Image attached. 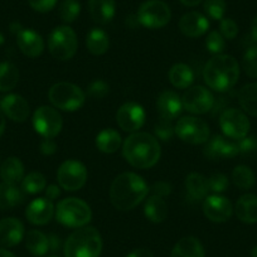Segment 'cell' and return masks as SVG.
<instances>
[{
    "label": "cell",
    "mask_w": 257,
    "mask_h": 257,
    "mask_svg": "<svg viewBox=\"0 0 257 257\" xmlns=\"http://www.w3.org/2000/svg\"><path fill=\"white\" fill-rule=\"evenodd\" d=\"M149 190L147 182L137 173H122L110 187L111 203L118 211H132L147 198Z\"/></svg>",
    "instance_id": "6da1fadb"
},
{
    "label": "cell",
    "mask_w": 257,
    "mask_h": 257,
    "mask_svg": "<svg viewBox=\"0 0 257 257\" xmlns=\"http://www.w3.org/2000/svg\"><path fill=\"white\" fill-rule=\"evenodd\" d=\"M122 154L126 162L138 169H149L160 159L162 149L158 139L148 133H133L123 142Z\"/></svg>",
    "instance_id": "7a4b0ae2"
},
{
    "label": "cell",
    "mask_w": 257,
    "mask_h": 257,
    "mask_svg": "<svg viewBox=\"0 0 257 257\" xmlns=\"http://www.w3.org/2000/svg\"><path fill=\"white\" fill-rule=\"evenodd\" d=\"M203 78L216 92H227L236 86L239 78V64L229 54H216L206 63Z\"/></svg>",
    "instance_id": "3957f363"
},
{
    "label": "cell",
    "mask_w": 257,
    "mask_h": 257,
    "mask_svg": "<svg viewBox=\"0 0 257 257\" xmlns=\"http://www.w3.org/2000/svg\"><path fill=\"white\" fill-rule=\"evenodd\" d=\"M64 257H98L102 251V238L95 227L77 228L63 246Z\"/></svg>",
    "instance_id": "277c9868"
},
{
    "label": "cell",
    "mask_w": 257,
    "mask_h": 257,
    "mask_svg": "<svg viewBox=\"0 0 257 257\" xmlns=\"http://www.w3.org/2000/svg\"><path fill=\"white\" fill-rule=\"evenodd\" d=\"M56 219L64 227L70 228H81L90 223L92 218V212L90 206L80 198L62 199L56 207Z\"/></svg>",
    "instance_id": "5b68a950"
},
{
    "label": "cell",
    "mask_w": 257,
    "mask_h": 257,
    "mask_svg": "<svg viewBox=\"0 0 257 257\" xmlns=\"http://www.w3.org/2000/svg\"><path fill=\"white\" fill-rule=\"evenodd\" d=\"M49 101L56 108L73 112L85 105L86 93L75 83L58 82L54 83L48 92Z\"/></svg>",
    "instance_id": "8992f818"
},
{
    "label": "cell",
    "mask_w": 257,
    "mask_h": 257,
    "mask_svg": "<svg viewBox=\"0 0 257 257\" xmlns=\"http://www.w3.org/2000/svg\"><path fill=\"white\" fill-rule=\"evenodd\" d=\"M78 41L75 31L68 26H59L51 32L48 38L49 53L58 61H68L77 52Z\"/></svg>",
    "instance_id": "52a82bcc"
},
{
    "label": "cell",
    "mask_w": 257,
    "mask_h": 257,
    "mask_svg": "<svg viewBox=\"0 0 257 257\" xmlns=\"http://www.w3.org/2000/svg\"><path fill=\"white\" fill-rule=\"evenodd\" d=\"M172 18V12L162 0H148L138 11V23L148 29H159L167 26Z\"/></svg>",
    "instance_id": "ba28073f"
},
{
    "label": "cell",
    "mask_w": 257,
    "mask_h": 257,
    "mask_svg": "<svg viewBox=\"0 0 257 257\" xmlns=\"http://www.w3.org/2000/svg\"><path fill=\"white\" fill-rule=\"evenodd\" d=\"M175 135L182 142L192 145L204 144L209 139V127L206 121L196 116H184L174 125Z\"/></svg>",
    "instance_id": "9c48e42d"
},
{
    "label": "cell",
    "mask_w": 257,
    "mask_h": 257,
    "mask_svg": "<svg viewBox=\"0 0 257 257\" xmlns=\"http://www.w3.org/2000/svg\"><path fill=\"white\" fill-rule=\"evenodd\" d=\"M219 126L227 138L236 142L247 137L251 128V123L246 113L233 107L222 111L219 116Z\"/></svg>",
    "instance_id": "30bf717a"
},
{
    "label": "cell",
    "mask_w": 257,
    "mask_h": 257,
    "mask_svg": "<svg viewBox=\"0 0 257 257\" xmlns=\"http://www.w3.org/2000/svg\"><path fill=\"white\" fill-rule=\"evenodd\" d=\"M63 121L62 116L54 107L43 105L33 113V127L41 137L53 139L61 133Z\"/></svg>",
    "instance_id": "8fae6325"
},
{
    "label": "cell",
    "mask_w": 257,
    "mask_h": 257,
    "mask_svg": "<svg viewBox=\"0 0 257 257\" xmlns=\"http://www.w3.org/2000/svg\"><path fill=\"white\" fill-rule=\"evenodd\" d=\"M57 180L59 187L68 192L80 190L87 180V169L78 160H66L62 163L57 172Z\"/></svg>",
    "instance_id": "7c38bea8"
},
{
    "label": "cell",
    "mask_w": 257,
    "mask_h": 257,
    "mask_svg": "<svg viewBox=\"0 0 257 257\" xmlns=\"http://www.w3.org/2000/svg\"><path fill=\"white\" fill-rule=\"evenodd\" d=\"M183 108L196 115L209 112L214 106V97L209 90L203 86H193L182 96Z\"/></svg>",
    "instance_id": "4fadbf2b"
},
{
    "label": "cell",
    "mask_w": 257,
    "mask_h": 257,
    "mask_svg": "<svg viewBox=\"0 0 257 257\" xmlns=\"http://www.w3.org/2000/svg\"><path fill=\"white\" fill-rule=\"evenodd\" d=\"M144 107L137 102H126L116 112V122L126 133H137L145 123Z\"/></svg>",
    "instance_id": "5bb4252c"
},
{
    "label": "cell",
    "mask_w": 257,
    "mask_h": 257,
    "mask_svg": "<svg viewBox=\"0 0 257 257\" xmlns=\"http://www.w3.org/2000/svg\"><path fill=\"white\" fill-rule=\"evenodd\" d=\"M203 152L204 155L212 160L231 159L239 154L238 144L236 140L222 135H214L212 139H208Z\"/></svg>",
    "instance_id": "9a60e30c"
},
{
    "label": "cell",
    "mask_w": 257,
    "mask_h": 257,
    "mask_svg": "<svg viewBox=\"0 0 257 257\" xmlns=\"http://www.w3.org/2000/svg\"><path fill=\"white\" fill-rule=\"evenodd\" d=\"M204 216L212 222L222 223L228 221L233 213V207L231 201L221 194H213V196L206 197L203 203Z\"/></svg>",
    "instance_id": "2e32d148"
},
{
    "label": "cell",
    "mask_w": 257,
    "mask_h": 257,
    "mask_svg": "<svg viewBox=\"0 0 257 257\" xmlns=\"http://www.w3.org/2000/svg\"><path fill=\"white\" fill-rule=\"evenodd\" d=\"M0 108L7 117L16 122H24L31 113L27 100L18 93H9L3 97L0 101Z\"/></svg>",
    "instance_id": "e0dca14e"
},
{
    "label": "cell",
    "mask_w": 257,
    "mask_h": 257,
    "mask_svg": "<svg viewBox=\"0 0 257 257\" xmlns=\"http://www.w3.org/2000/svg\"><path fill=\"white\" fill-rule=\"evenodd\" d=\"M56 213L53 202L48 198H37L29 203L27 207L26 217L32 224L36 226H43L47 224Z\"/></svg>",
    "instance_id": "ac0fdd59"
},
{
    "label": "cell",
    "mask_w": 257,
    "mask_h": 257,
    "mask_svg": "<svg viewBox=\"0 0 257 257\" xmlns=\"http://www.w3.org/2000/svg\"><path fill=\"white\" fill-rule=\"evenodd\" d=\"M178 27L185 37L198 38L208 32L209 22L203 14L198 13V12H189L180 18Z\"/></svg>",
    "instance_id": "d6986e66"
},
{
    "label": "cell",
    "mask_w": 257,
    "mask_h": 257,
    "mask_svg": "<svg viewBox=\"0 0 257 257\" xmlns=\"http://www.w3.org/2000/svg\"><path fill=\"white\" fill-rule=\"evenodd\" d=\"M24 237V224L21 219L8 217L0 219V246L2 247H14Z\"/></svg>",
    "instance_id": "ffe728a7"
},
{
    "label": "cell",
    "mask_w": 257,
    "mask_h": 257,
    "mask_svg": "<svg viewBox=\"0 0 257 257\" xmlns=\"http://www.w3.org/2000/svg\"><path fill=\"white\" fill-rule=\"evenodd\" d=\"M17 43L22 53L31 58L41 56L44 49L43 38L33 29H21L17 33Z\"/></svg>",
    "instance_id": "44dd1931"
},
{
    "label": "cell",
    "mask_w": 257,
    "mask_h": 257,
    "mask_svg": "<svg viewBox=\"0 0 257 257\" xmlns=\"http://www.w3.org/2000/svg\"><path fill=\"white\" fill-rule=\"evenodd\" d=\"M157 110L160 118L169 121L175 120L183 111L182 97L173 91H164L157 100Z\"/></svg>",
    "instance_id": "7402d4cb"
},
{
    "label": "cell",
    "mask_w": 257,
    "mask_h": 257,
    "mask_svg": "<svg viewBox=\"0 0 257 257\" xmlns=\"http://www.w3.org/2000/svg\"><path fill=\"white\" fill-rule=\"evenodd\" d=\"M234 213L237 218L247 224L256 223L257 222V196L254 194H244L239 197L234 206Z\"/></svg>",
    "instance_id": "603a6c76"
},
{
    "label": "cell",
    "mask_w": 257,
    "mask_h": 257,
    "mask_svg": "<svg viewBox=\"0 0 257 257\" xmlns=\"http://www.w3.org/2000/svg\"><path fill=\"white\" fill-rule=\"evenodd\" d=\"M88 9L93 21L98 24H107L116 13L115 0H88Z\"/></svg>",
    "instance_id": "cb8c5ba5"
},
{
    "label": "cell",
    "mask_w": 257,
    "mask_h": 257,
    "mask_svg": "<svg viewBox=\"0 0 257 257\" xmlns=\"http://www.w3.org/2000/svg\"><path fill=\"white\" fill-rule=\"evenodd\" d=\"M170 257H206L203 244L196 237H184L173 247Z\"/></svg>",
    "instance_id": "d4e9b609"
},
{
    "label": "cell",
    "mask_w": 257,
    "mask_h": 257,
    "mask_svg": "<svg viewBox=\"0 0 257 257\" xmlns=\"http://www.w3.org/2000/svg\"><path fill=\"white\" fill-rule=\"evenodd\" d=\"M0 178L4 183L18 184L24 178V165L22 160L17 157L6 159L0 167Z\"/></svg>",
    "instance_id": "484cf974"
},
{
    "label": "cell",
    "mask_w": 257,
    "mask_h": 257,
    "mask_svg": "<svg viewBox=\"0 0 257 257\" xmlns=\"http://www.w3.org/2000/svg\"><path fill=\"white\" fill-rule=\"evenodd\" d=\"M144 213L145 217L153 223H162L168 217L167 202L163 197L153 194L145 201Z\"/></svg>",
    "instance_id": "4316f807"
},
{
    "label": "cell",
    "mask_w": 257,
    "mask_h": 257,
    "mask_svg": "<svg viewBox=\"0 0 257 257\" xmlns=\"http://www.w3.org/2000/svg\"><path fill=\"white\" fill-rule=\"evenodd\" d=\"M185 189L190 198L194 201H201L206 198L209 192L208 179L199 173H190L185 179Z\"/></svg>",
    "instance_id": "83f0119b"
},
{
    "label": "cell",
    "mask_w": 257,
    "mask_h": 257,
    "mask_svg": "<svg viewBox=\"0 0 257 257\" xmlns=\"http://www.w3.org/2000/svg\"><path fill=\"white\" fill-rule=\"evenodd\" d=\"M23 201V192L17 184L0 183V209L8 211L14 208Z\"/></svg>",
    "instance_id": "f1b7e54d"
},
{
    "label": "cell",
    "mask_w": 257,
    "mask_h": 257,
    "mask_svg": "<svg viewBox=\"0 0 257 257\" xmlns=\"http://www.w3.org/2000/svg\"><path fill=\"white\" fill-rule=\"evenodd\" d=\"M86 47L93 56H102L108 51L110 38L105 31L100 28H93L88 32L86 37Z\"/></svg>",
    "instance_id": "f546056e"
},
{
    "label": "cell",
    "mask_w": 257,
    "mask_h": 257,
    "mask_svg": "<svg viewBox=\"0 0 257 257\" xmlns=\"http://www.w3.org/2000/svg\"><path fill=\"white\" fill-rule=\"evenodd\" d=\"M170 83L174 86L175 88L179 90H184V88L190 87V85L194 81V73H193L192 68L184 63H177L170 68L169 73H168Z\"/></svg>",
    "instance_id": "4dcf8cb0"
},
{
    "label": "cell",
    "mask_w": 257,
    "mask_h": 257,
    "mask_svg": "<svg viewBox=\"0 0 257 257\" xmlns=\"http://www.w3.org/2000/svg\"><path fill=\"white\" fill-rule=\"evenodd\" d=\"M121 147V137L113 128H105L96 137V148L105 154L116 153Z\"/></svg>",
    "instance_id": "1f68e13d"
},
{
    "label": "cell",
    "mask_w": 257,
    "mask_h": 257,
    "mask_svg": "<svg viewBox=\"0 0 257 257\" xmlns=\"http://www.w3.org/2000/svg\"><path fill=\"white\" fill-rule=\"evenodd\" d=\"M238 103L243 112L257 117V82L248 83L239 90Z\"/></svg>",
    "instance_id": "d6a6232c"
},
{
    "label": "cell",
    "mask_w": 257,
    "mask_h": 257,
    "mask_svg": "<svg viewBox=\"0 0 257 257\" xmlns=\"http://www.w3.org/2000/svg\"><path fill=\"white\" fill-rule=\"evenodd\" d=\"M26 247L34 256H44L49 251V239L43 232L32 229L26 236Z\"/></svg>",
    "instance_id": "836d02e7"
},
{
    "label": "cell",
    "mask_w": 257,
    "mask_h": 257,
    "mask_svg": "<svg viewBox=\"0 0 257 257\" xmlns=\"http://www.w3.org/2000/svg\"><path fill=\"white\" fill-rule=\"evenodd\" d=\"M19 82V71L12 62H0V91L8 92Z\"/></svg>",
    "instance_id": "e575fe53"
},
{
    "label": "cell",
    "mask_w": 257,
    "mask_h": 257,
    "mask_svg": "<svg viewBox=\"0 0 257 257\" xmlns=\"http://www.w3.org/2000/svg\"><path fill=\"white\" fill-rule=\"evenodd\" d=\"M234 185L242 190H248L256 184V175L247 165H237L232 172Z\"/></svg>",
    "instance_id": "d590c367"
},
{
    "label": "cell",
    "mask_w": 257,
    "mask_h": 257,
    "mask_svg": "<svg viewBox=\"0 0 257 257\" xmlns=\"http://www.w3.org/2000/svg\"><path fill=\"white\" fill-rule=\"evenodd\" d=\"M47 180L42 173L32 172L22 180V190L27 194H37L46 189Z\"/></svg>",
    "instance_id": "8d00e7d4"
},
{
    "label": "cell",
    "mask_w": 257,
    "mask_h": 257,
    "mask_svg": "<svg viewBox=\"0 0 257 257\" xmlns=\"http://www.w3.org/2000/svg\"><path fill=\"white\" fill-rule=\"evenodd\" d=\"M59 18L64 23H73L81 13V4L78 0H63L58 9Z\"/></svg>",
    "instance_id": "74e56055"
},
{
    "label": "cell",
    "mask_w": 257,
    "mask_h": 257,
    "mask_svg": "<svg viewBox=\"0 0 257 257\" xmlns=\"http://www.w3.org/2000/svg\"><path fill=\"white\" fill-rule=\"evenodd\" d=\"M242 68L244 73L251 78H257V46L252 44L242 57Z\"/></svg>",
    "instance_id": "f35d334b"
},
{
    "label": "cell",
    "mask_w": 257,
    "mask_h": 257,
    "mask_svg": "<svg viewBox=\"0 0 257 257\" xmlns=\"http://www.w3.org/2000/svg\"><path fill=\"white\" fill-rule=\"evenodd\" d=\"M226 8V0H204V11L214 21L223 19Z\"/></svg>",
    "instance_id": "ab89813d"
},
{
    "label": "cell",
    "mask_w": 257,
    "mask_h": 257,
    "mask_svg": "<svg viewBox=\"0 0 257 257\" xmlns=\"http://www.w3.org/2000/svg\"><path fill=\"white\" fill-rule=\"evenodd\" d=\"M207 51L213 54H222L226 49V41L218 31H212L206 38Z\"/></svg>",
    "instance_id": "60d3db41"
},
{
    "label": "cell",
    "mask_w": 257,
    "mask_h": 257,
    "mask_svg": "<svg viewBox=\"0 0 257 257\" xmlns=\"http://www.w3.org/2000/svg\"><path fill=\"white\" fill-rule=\"evenodd\" d=\"M208 187L211 192L214 194H221V193L226 192L229 187V179L227 175L222 174V173H214L208 178Z\"/></svg>",
    "instance_id": "b9f144b4"
},
{
    "label": "cell",
    "mask_w": 257,
    "mask_h": 257,
    "mask_svg": "<svg viewBox=\"0 0 257 257\" xmlns=\"http://www.w3.org/2000/svg\"><path fill=\"white\" fill-rule=\"evenodd\" d=\"M154 132L158 139L163 140V142H169V140H172V138L174 137L175 128L174 125L172 123V121L165 120V118H160L159 122L155 125Z\"/></svg>",
    "instance_id": "7bdbcfd3"
},
{
    "label": "cell",
    "mask_w": 257,
    "mask_h": 257,
    "mask_svg": "<svg viewBox=\"0 0 257 257\" xmlns=\"http://www.w3.org/2000/svg\"><path fill=\"white\" fill-rule=\"evenodd\" d=\"M110 92V86L102 80H96L90 83L87 88V95L92 98H103L107 93Z\"/></svg>",
    "instance_id": "ee69618b"
},
{
    "label": "cell",
    "mask_w": 257,
    "mask_h": 257,
    "mask_svg": "<svg viewBox=\"0 0 257 257\" xmlns=\"http://www.w3.org/2000/svg\"><path fill=\"white\" fill-rule=\"evenodd\" d=\"M219 33L224 39H234L238 34V26L231 18H223L219 24Z\"/></svg>",
    "instance_id": "f6af8a7d"
},
{
    "label": "cell",
    "mask_w": 257,
    "mask_h": 257,
    "mask_svg": "<svg viewBox=\"0 0 257 257\" xmlns=\"http://www.w3.org/2000/svg\"><path fill=\"white\" fill-rule=\"evenodd\" d=\"M239 154L252 155L257 153V137H244L243 139L237 140Z\"/></svg>",
    "instance_id": "bcb514c9"
},
{
    "label": "cell",
    "mask_w": 257,
    "mask_h": 257,
    "mask_svg": "<svg viewBox=\"0 0 257 257\" xmlns=\"http://www.w3.org/2000/svg\"><path fill=\"white\" fill-rule=\"evenodd\" d=\"M58 0H28L29 6L38 13H48L56 7Z\"/></svg>",
    "instance_id": "7dc6e473"
},
{
    "label": "cell",
    "mask_w": 257,
    "mask_h": 257,
    "mask_svg": "<svg viewBox=\"0 0 257 257\" xmlns=\"http://www.w3.org/2000/svg\"><path fill=\"white\" fill-rule=\"evenodd\" d=\"M150 190H152L153 194H155V196H159L164 198V197H168L172 193V185L168 182L160 180V182H155L152 185V188H150Z\"/></svg>",
    "instance_id": "c3c4849f"
},
{
    "label": "cell",
    "mask_w": 257,
    "mask_h": 257,
    "mask_svg": "<svg viewBox=\"0 0 257 257\" xmlns=\"http://www.w3.org/2000/svg\"><path fill=\"white\" fill-rule=\"evenodd\" d=\"M41 152L44 155H53L57 152V144L53 139H48V138H43L41 145Z\"/></svg>",
    "instance_id": "681fc988"
},
{
    "label": "cell",
    "mask_w": 257,
    "mask_h": 257,
    "mask_svg": "<svg viewBox=\"0 0 257 257\" xmlns=\"http://www.w3.org/2000/svg\"><path fill=\"white\" fill-rule=\"evenodd\" d=\"M46 198H48L49 201H56L59 196H61V187L56 184H51L48 187H46Z\"/></svg>",
    "instance_id": "f907efd6"
},
{
    "label": "cell",
    "mask_w": 257,
    "mask_h": 257,
    "mask_svg": "<svg viewBox=\"0 0 257 257\" xmlns=\"http://www.w3.org/2000/svg\"><path fill=\"white\" fill-rule=\"evenodd\" d=\"M126 257H154L153 252L148 248H138L127 254Z\"/></svg>",
    "instance_id": "816d5d0a"
},
{
    "label": "cell",
    "mask_w": 257,
    "mask_h": 257,
    "mask_svg": "<svg viewBox=\"0 0 257 257\" xmlns=\"http://www.w3.org/2000/svg\"><path fill=\"white\" fill-rule=\"evenodd\" d=\"M48 239H49V251L52 252L58 251L59 247H61V239H59V237L56 236V234H51V236H48Z\"/></svg>",
    "instance_id": "f5cc1de1"
},
{
    "label": "cell",
    "mask_w": 257,
    "mask_h": 257,
    "mask_svg": "<svg viewBox=\"0 0 257 257\" xmlns=\"http://www.w3.org/2000/svg\"><path fill=\"white\" fill-rule=\"evenodd\" d=\"M248 41L251 43H257V16L251 22V31L248 34Z\"/></svg>",
    "instance_id": "db71d44e"
},
{
    "label": "cell",
    "mask_w": 257,
    "mask_h": 257,
    "mask_svg": "<svg viewBox=\"0 0 257 257\" xmlns=\"http://www.w3.org/2000/svg\"><path fill=\"white\" fill-rule=\"evenodd\" d=\"M180 3L185 7H197L203 2V0H179Z\"/></svg>",
    "instance_id": "11a10c76"
},
{
    "label": "cell",
    "mask_w": 257,
    "mask_h": 257,
    "mask_svg": "<svg viewBox=\"0 0 257 257\" xmlns=\"http://www.w3.org/2000/svg\"><path fill=\"white\" fill-rule=\"evenodd\" d=\"M4 132H6V117H4V113L0 111V138L3 137Z\"/></svg>",
    "instance_id": "9f6ffc18"
},
{
    "label": "cell",
    "mask_w": 257,
    "mask_h": 257,
    "mask_svg": "<svg viewBox=\"0 0 257 257\" xmlns=\"http://www.w3.org/2000/svg\"><path fill=\"white\" fill-rule=\"evenodd\" d=\"M0 257H16L12 252H9L6 248H0Z\"/></svg>",
    "instance_id": "6f0895ef"
},
{
    "label": "cell",
    "mask_w": 257,
    "mask_h": 257,
    "mask_svg": "<svg viewBox=\"0 0 257 257\" xmlns=\"http://www.w3.org/2000/svg\"><path fill=\"white\" fill-rule=\"evenodd\" d=\"M251 257H257V246H254L251 251Z\"/></svg>",
    "instance_id": "680465c9"
},
{
    "label": "cell",
    "mask_w": 257,
    "mask_h": 257,
    "mask_svg": "<svg viewBox=\"0 0 257 257\" xmlns=\"http://www.w3.org/2000/svg\"><path fill=\"white\" fill-rule=\"evenodd\" d=\"M4 42H6V38H4L3 34L0 33V46H2V44H4Z\"/></svg>",
    "instance_id": "91938a15"
},
{
    "label": "cell",
    "mask_w": 257,
    "mask_h": 257,
    "mask_svg": "<svg viewBox=\"0 0 257 257\" xmlns=\"http://www.w3.org/2000/svg\"><path fill=\"white\" fill-rule=\"evenodd\" d=\"M52 257H56V256H52Z\"/></svg>",
    "instance_id": "94428289"
}]
</instances>
